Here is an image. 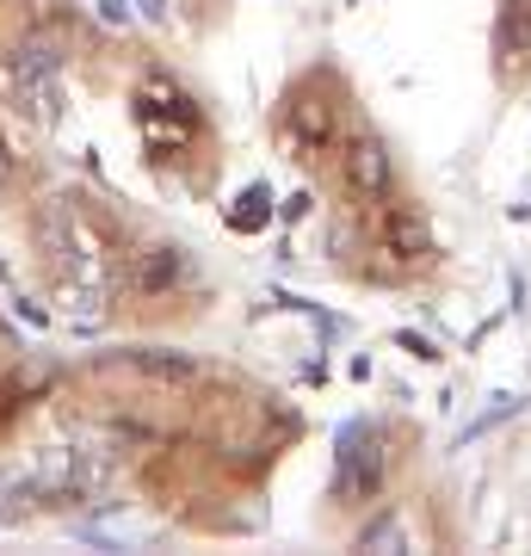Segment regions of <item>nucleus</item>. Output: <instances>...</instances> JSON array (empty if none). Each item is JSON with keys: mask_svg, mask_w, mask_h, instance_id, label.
Instances as JSON below:
<instances>
[{"mask_svg": "<svg viewBox=\"0 0 531 556\" xmlns=\"http://www.w3.org/2000/svg\"><path fill=\"white\" fill-rule=\"evenodd\" d=\"M31 241H38V254L50 266L75 260V211H68V199H43L31 211Z\"/></svg>", "mask_w": 531, "mask_h": 556, "instance_id": "1", "label": "nucleus"}, {"mask_svg": "<svg viewBox=\"0 0 531 556\" xmlns=\"http://www.w3.org/2000/svg\"><path fill=\"white\" fill-rule=\"evenodd\" d=\"M13 174H20V167H13V149H7V142H0V199H7V192H13Z\"/></svg>", "mask_w": 531, "mask_h": 556, "instance_id": "6", "label": "nucleus"}, {"mask_svg": "<svg viewBox=\"0 0 531 556\" xmlns=\"http://www.w3.org/2000/svg\"><path fill=\"white\" fill-rule=\"evenodd\" d=\"M179 273H186V260H179L174 248H155V254L137 260V291H149V298H155V291H167Z\"/></svg>", "mask_w": 531, "mask_h": 556, "instance_id": "3", "label": "nucleus"}, {"mask_svg": "<svg viewBox=\"0 0 531 556\" xmlns=\"http://www.w3.org/2000/svg\"><path fill=\"white\" fill-rule=\"evenodd\" d=\"M137 365L149 371V378H198V365H192V358H174V353H167V358H161V353H142Z\"/></svg>", "mask_w": 531, "mask_h": 556, "instance_id": "5", "label": "nucleus"}, {"mask_svg": "<svg viewBox=\"0 0 531 556\" xmlns=\"http://www.w3.org/2000/svg\"><path fill=\"white\" fill-rule=\"evenodd\" d=\"M390 248H395V254H420V248H427V229H420V217L395 211V217H390Z\"/></svg>", "mask_w": 531, "mask_h": 556, "instance_id": "4", "label": "nucleus"}, {"mask_svg": "<svg viewBox=\"0 0 531 556\" xmlns=\"http://www.w3.org/2000/svg\"><path fill=\"white\" fill-rule=\"evenodd\" d=\"M346 179H353V192H365V199H383V186H390L383 149H377V142H353V149H346Z\"/></svg>", "mask_w": 531, "mask_h": 556, "instance_id": "2", "label": "nucleus"}]
</instances>
